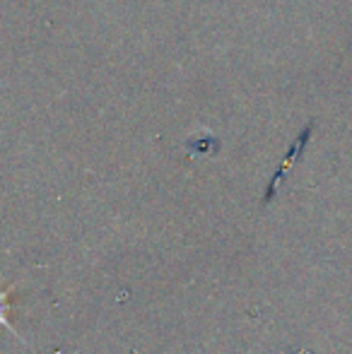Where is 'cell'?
Wrapping results in <instances>:
<instances>
[{"label": "cell", "mask_w": 352, "mask_h": 354, "mask_svg": "<svg viewBox=\"0 0 352 354\" xmlns=\"http://www.w3.org/2000/svg\"><path fill=\"white\" fill-rule=\"evenodd\" d=\"M10 301H8V292H0V323H5L8 326V321H5V311H8Z\"/></svg>", "instance_id": "cell-1"}]
</instances>
